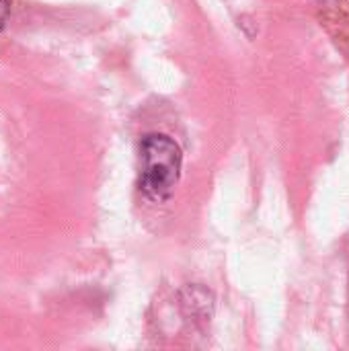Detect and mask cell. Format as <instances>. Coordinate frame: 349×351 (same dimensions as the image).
Listing matches in <instances>:
<instances>
[{"label": "cell", "mask_w": 349, "mask_h": 351, "mask_svg": "<svg viewBox=\"0 0 349 351\" xmlns=\"http://www.w3.org/2000/svg\"><path fill=\"white\" fill-rule=\"evenodd\" d=\"M183 152L165 134H148L140 142V189L150 199H165L181 179Z\"/></svg>", "instance_id": "cell-1"}, {"label": "cell", "mask_w": 349, "mask_h": 351, "mask_svg": "<svg viewBox=\"0 0 349 351\" xmlns=\"http://www.w3.org/2000/svg\"><path fill=\"white\" fill-rule=\"evenodd\" d=\"M183 308L187 311V315H191L193 319H200V321H210L212 317V298L206 290L193 286V288H187L183 292Z\"/></svg>", "instance_id": "cell-2"}, {"label": "cell", "mask_w": 349, "mask_h": 351, "mask_svg": "<svg viewBox=\"0 0 349 351\" xmlns=\"http://www.w3.org/2000/svg\"><path fill=\"white\" fill-rule=\"evenodd\" d=\"M8 14H10V2L8 0H0V31L4 29V25L8 21Z\"/></svg>", "instance_id": "cell-3"}]
</instances>
